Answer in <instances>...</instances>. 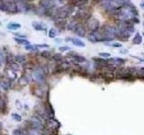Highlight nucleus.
I'll use <instances>...</instances> for the list:
<instances>
[{"label":"nucleus","instance_id":"1","mask_svg":"<svg viewBox=\"0 0 144 135\" xmlns=\"http://www.w3.org/2000/svg\"><path fill=\"white\" fill-rule=\"evenodd\" d=\"M102 29L104 42H110L117 37V26L112 24H105Z\"/></svg>","mask_w":144,"mask_h":135},{"label":"nucleus","instance_id":"2","mask_svg":"<svg viewBox=\"0 0 144 135\" xmlns=\"http://www.w3.org/2000/svg\"><path fill=\"white\" fill-rule=\"evenodd\" d=\"M74 9V6H70V5H65L63 6H61L57 8L56 11V17H55L54 21L60 20V19H66L70 16Z\"/></svg>","mask_w":144,"mask_h":135},{"label":"nucleus","instance_id":"3","mask_svg":"<svg viewBox=\"0 0 144 135\" xmlns=\"http://www.w3.org/2000/svg\"><path fill=\"white\" fill-rule=\"evenodd\" d=\"M0 10L10 14H15L19 12V7L16 3L13 1H4L0 0Z\"/></svg>","mask_w":144,"mask_h":135},{"label":"nucleus","instance_id":"4","mask_svg":"<svg viewBox=\"0 0 144 135\" xmlns=\"http://www.w3.org/2000/svg\"><path fill=\"white\" fill-rule=\"evenodd\" d=\"M92 17L91 16V10L88 7H80L76 13V19L81 20L84 22H87V20Z\"/></svg>","mask_w":144,"mask_h":135},{"label":"nucleus","instance_id":"5","mask_svg":"<svg viewBox=\"0 0 144 135\" xmlns=\"http://www.w3.org/2000/svg\"><path fill=\"white\" fill-rule=\"evenodd\" d=\"M45 125H46V128H45V132H49L50 134L52 133L53 131H56L57 132L58 129L61 127V124L58 122L57 120L53 119L52 117L50 118V119L46 120V123H45Z\"/></svg>","mask_w":144,"mask_h":135},{"label":"nucleus","instance_id":"6","mask_svg":"<svg viewBox=\"0 0 144 135\" xmlns=\"http://www.w3.org/2000/svg\"><path fill=\"white\" fill-rule=\"evenodd\" d=\"M32 79L38 84H42L45 79V71L44 69L42 67H39L32 71Z\"/></svg>","mask_w":144,"mask_h":135},{"label":"nucleus","instance_id":"7","mask_svg":"<svg viewBox=\"0 0 144 135\" xmlns=\"http://www.w3.org/2000/svg\"><path fill=\"white\" fill-rule=\"evenodd\" d=\"M55 5H56L55 0H40L39 2V7L44 13L54 8Z\"/></svg>","mask_w":144,"mask_h":135},{"label":"nucleus","instance_id":"8","mask_svg":"<svg viewBox=\"0 0 144 135\" xmlns=\"http://www.w3.org/2000/svg\"><path fill=\"white\" fill-rule=\"evenodd\" d=\"M87 40L91 42H100L103 41V35L102 32H100L98 30L97 31H91L87 34Z\"/></svg>","mask_w":144,"mask_h":135},{"label":"nucleus","instance_id":"9","mask_svg":"<svg viewBox=\"0 0 144 135\" xmlns=\"http://www.w3.org/2000/svg\"><path fill=\"white\" fill-rule=\"evenodd\" d=\"M100 27V24H99V21L97 20L96 18L95 17H91L90 19L87 20V22H86V28L89 30V32L91 31H97Z\"/></svg>","mask_w":144,"mask_h":135},{"label":"nucleus","instance_id":"10","mask_svg":"<svg viewBox=\"0 0 144 135\" xmlns=\"http://www.w3.org/2000/svg\"><path fill=\"white\" fill-rule=\"evenodd\" d=\"M106 60H107L109 65L112 67H122L125 64V60L122 58H118V57L111 58V59H108Z\"/></svg>","mask_w":144,"mask_h":135},{"label":"nucleus","instance_id":"11","mask_svg":"<svg viewBox=\"0 0 144 135\" xmlns=\"http://www.w3.org/2000/svg\"><path fill=\"white\" fill-rule=\"evenodd\" d=\"M73 32L75 34H77L79 37H86V34H87V28L83 24H78V25Z\"/></svg>","mask_w":144,"mask_h":135},{"label":"nucleus","instance_id":"12","mask_svg":"<svg viewBox=\"0 0 144 135\" xmlns=\"http://www.w3.org/2000/svg\"><path fill=\"white\" fill-rule=\"evenodd\" d=\"M67 21L66 19H60V20H57L55 21V25L58 29H61V30H64V29L67 28Z\"/></svg>","mask_w":144,"mask_h":135},{"label":"nucleus","instance_id":"13","mask_svg":"<svg viewBox=\"0 0 144 135\" xmlns=\"http://www.w3.org/2000/svg\"><path fill=\"white\" fill-rule=\"evenodd\" d=\"M66 41H71V42L77 46V47H85L86 46V43L82 41L80 39L78 38H71V39H66Z\"/></svg>","mask_w":144,"mask_h":135},{"label":"nucleus","instance_id":"14","mask_svg":"<svg viewBox=\"0 0 144 135\" xmlns=\"http://www.w3.org/2000/svg\"><path fill=\"white\" fill-rule=\"evenodd\" d=\"M79 23L77 22V19H74V20H71L67 24V30L68 31H74L76 27H77V25H78Z\"/></svg>","mask_w":144,"mask_h":135},{"label":"nucleus","instance_id":"15","mask_svg":"<svg viewBox=\"0 0 144 135\" xmlns=\"http://www.w3.org/2000/svg\"><path fill=\"white\" fill-rule=\"evenodd\" d=\"M71 59H72L76 63H77V64H83V63L86 62V59L85 58V57L77 55V54H75Z\"/></svg>","mask_w":144,"mask_h":135},{"label":"nucleus","instance_id":"16","mask_svg":"<svg viewBox=\"0 0 144 135\" xmlns=\"http://www.w3.org/2000/svg\"><path fill=\"white\" fill-rule=\"evenodd\" d=\"M6 72H7V79H9V80H15V79H16V78H17L16 72L15 70H13V69H11L10 68H8V69H7Z\"/></svg>","mask_w":144,"mask_h":135},{"label":"nucleus","instance_id":"17","mask_svg":"<svg viewBox=\"0 0 144 135\" xmlns=\"http://www.w3.org/2000/svg\"><path fill=\"white\" fill-rule=\"evenodd\" d=\"M32 25L36 31H46V26H45L44 24H42V23L32 22Z\"/></svg>","mask_w":144,"mask_h":135},{"label":"nucleus","instance_id":"18","mask_svg":"<svg viewBox=\"0 0 144 135\" xmlns=\"http://www.w3.org/2000/svg\"><path fill=\"white\" fill-rule=\"evenodd\" d=\"M0 87L4 90H8L10 88V82L8 79H0Z\"/></svg>","mask_w":144,"mask_h":135},{"label":"nucleus","instance_id":"19","mask_svg":"<svg viewBox=\"0 0 144 135\" xmlns=\"http://www.w3.org/2000/svg\"><path fill=\"white\" fill-rule=\"evenodd\" d=\"M142 42V36L140 34V32H136L135 36L132 39V43L134 45H139Z\"/></svg>","mask_w":144,"mask_h":135},{"label":"nucleus","instance_id":"20","mask_svg":"<svg viewBox=\"0 0 144 135\" xmlns=\"http://www.w3.org/2000/svg\"><path fill=\"white\" fill-rule=\"evenodd\" d=\"M8 68H10L11 69H13V70H15V72H18V71H20L21 69H22V67H21V64L18 62H12L10 63V65Z\"/></svg>","mask_w":144,"mask_h":135},{"label":"nucleus","instance_id":"21","mask_svg":"<svg viewBox=\"0 0 144 135\" xmlns=\"http://www.w3.org/2000/svg\"><path fill=\"white\" fill-rule=\"evenodd\" d=\"M88 1L89 0H77V1H76L74 4H72L74 6H76V7H78V8H80V7H83V6H86V5L87 3H88Z\"/></svg>","mask_w":144,"mask_h":135},{"label":"nucleus","instance_id":"22","mask_svg":"<svg viewBox=\"0 0 144 135\" xmlns=\"http://www.w3.org/2000/svg\"><path fill=\"white\" fill-rule=\"evenodd\" d=\"M20 28H21V24L17 23H10L7 25V29H9L11 31H16V30H19Z\"/></svg>","mask_w":144,"mask_h":135},{"label":"nucleus","instance_id":"23","mask_svg":"<svg viewBox=\"0 0 144 135\" xmlns=\"http://www.w3.org/2000/svg\"><path fill=\"white\" fill-rule=\"evenodd\" d=\"M15 41L18 44H22V45H30V41L25 40V39H22V38H14Z\"/></svg>","mask_w":144,"mask_h":135},{"label":"nucleus","instance_id":"24","mask_svg":"<svg viewBox=\"0 0 144 135\" xmlns=\"http://www.w3.org/2000/svg\"><path fill=\"white\" fill-rule=\"evenodd\" d=\"M35 95H37L38 97L42 98L43 97V95H44V90L42 89V87H38L35 88Z\"/></svg>","mask_w":144,"mask_h":135},{"label":"nucleus","instance_id":"25","mask_svg":"<svg viewBox=\"0 0 144 135\" xmlns=\"http://www.w3.org/2000/svg\"><path fill=\"white\" fill-rule=\"evenodd\" d=\"M15 60L16 62L20 63V64H23L25 62V57L23 55H16L15 57Z\"/></svg>","mask_w":144,"mask_h":135},{"label":"nucleus","instance_id":"26","mask_svg":"<svg viewBox=\"0 0 144 135\" xmlns=\"http://www.w3.org/2000/svg\"><path fill=\"white\" fill-rule=\"evenodd\" d=\"M29 135H42V133L41 132V130H37V129H33L31 128L28 132Z\"/></svg>","mask_w":144,"mask_h":135},{"label":"nucleus","instance_id":"27","mask_svg":"<svg viewBox=\"0 0 144 135\" xmlns=\"http://www.w3.org/2000/svg\"><path fill=\"white\" fill-rule=\"evenodd\" d=\"M41 56L42 58H44V59H50V58H51V53L48 50H43L41 53Z\"/></svg>","mask_w":144,"mask_h":135},{"label":"nucleus","instance_id":"28","mask_svg":"<svg viewBox=\"0 0 144 135\" xmlns=\"http://www.w3.org/2000/svg\"><path fill=\"white\" fill-rule=\"evenodd\" d=\"M52 59H53L55 61H62V60H63V57H62L61 54L57 53V54H54V55L52 56Z\"/></svg>","mask_w":144,"mask_h":135},{"label":"nucleus","instance_id":"29","mask_svg":"<svg viewBox=\"0 0 144 135\" xmlns=\"http://www.w3.org/2000/svg\"><path fill=\"white\" fill-rule=\"evenodd\" d=\"M57 36V30L54 28H51L49 32V37L50 38H55Z\"/></svg>","mask_w":144,"mask_h":135},{"label":"nucleus","instance_id":"30","mask_svg":"<svg viewBox=\"0 0 144 135\" xmlns=\"http://www.w3.org/2000/svg\"><path fill=\"white\" fill-rule=\"evenodd\" d=\"M25 50L28 51H36L37 50V46L36 45H26Z\"/></svg>","mask_w":144,"mask_h":135},{"label":"nucleus","instance_id":"31","mask_svg":"<svg viewBox=\"0 0 144 135\" xmlns=\"http://www.w3.org/2000/svg\"><path fill=\"white\" fill-rule=\"evenodd\" d=\"M6 107H7L6 101L3 100V99H0V111L5 112V110H6Z\"/></svg>","mask_w":144,"mask_h":135},{"label":"nucleus","instance_id":"32","mask_svg":"<svg viewBox=\"0 0 144 135\" xmlns=\"http://www.w3.org/2000/svg\"><path fill=\"white\" fill-rule=\"evenodd\" d=\"M106 45H109V46H112V47L114 48H121L122 47V43L120 42H114V43H106Z\"/></svg>","mask_w":144,"mask_h":135},{"label":"nucleus","instance_id":"33","mask_svg":"<svg viewBox=\"0 0 144 135\" xmlns=\"http://www.w3.org/2000/svg\"><path fill=\"white\" fill-rule=\"evenodd\" d=\"M12 118L15 119V121H17V122H21V121H22L21 116H20L19 114H17V113H13V114H12Z\"/></svg>","mask_w":144,"mask_h":135},{"label":"nucleus","instance_id":"34","mask_svg":"<svg viewBox=\"0 0 144 135\" xmlns=\"http://www.w3.org/2000/svg\"><path fill=\"white\" fill-rule=\"evenodd\" d=\"M59 50L61 52H64V51H68V50H70V47L68 46H62V47L59 48Z\"/></svg>","mask_w":144,"mask_h":135},{"label":"nucleus","instance_id":"35","mask_svg":"<svg viewBox=\"0 0 144 135\" xmlns=\"http://www.w3.org/2000/svg\"><path fill=\"white\" fill-rule=\"evenodd\" d=\"M131 22L132 23V24H139V23H140V19L138 18V16H133V17L131 19Z\"/></svg>","mask_w":144,"mask_h":135},{"label":"nucleus","instance_id":"36","mask_svg":"<svg viewBox=\"0 0 144 135\" xmlns=\"http://www.w3.org/2000/svg\"><path fill=\"white\" fill-rule=\"evenodd\" d=\"M13 135H23V132L21 130L19 129H15L13 131Z\"/></svg>","mask_w":144,"mask_h":135},{"label":"nucleus","instance_id":"37","mask_svg":"<svg viewBox=\"0 0 144 135\" xmlns=\"http://www.w3.org/2000/svg\"><path fill=\"white\" fill-rule=\"evenodd\" d=\"M99 56L103 57V58H109L110 57V53H107V52H100Z\"/></svg>","mask_w":144,"mask_h":135},{"label":"nucleus","instance_id":"38","mask_svg":"<svg viewBox=\"0 0 144 135\" xmlns=\"http://www.w3.org/2000/svg\"><path fill=\"white\" fill-rule=\"evenodd\" d=\"M120 52H121V53L127 54V53H128V50H121V51H120Z\"/></svg>","mask_w":144,"mask_h":135},{"label":"nucleus","instance_id":"39","mask_svg":"<svg viewBox=\"0 0 144 135\" xmlns=\"http://www.w3.org/2000/svg\"><path fill=\"white\" fill-rule=\"evenodd\" d=\"M140 6H141V9H143V10H144V1H142V2H141V5H140Z\"/></svg>","mask_w":144,"mask_h":135},{"label":"nucleus","instance_id":"40","mask_svg":"<svg viewBox=\"0 0 144 135\" xmlns=\"http://www.w3.org/2000/svg\"><path fill=\"white\" fill-rule=\"evenodd\" d=\"M11 1H13L15 3H17V2H20V1H22V0H11Z\"/></svg>","mask_w":144,"mask_h":135},{"label":"nucleus","instance_id":"41","mask_svg":"<svg viewBox=\"0 0 144 135\" xmlns=\"http://www.w3.org/2000/svg\"><path fill=\"white\" fill-rule=\"evenodd\" d=\"M2 128H3V124H2V123L0 122V131L2 130Z\"/></svg>","mask_w":144,"mask_h":135},{"label":"nucleus","instance_id":"42","mask_svg":"<svg viewBox=\"0 0 144 135\" xmlns=\"http://www.w3.org/2000/svg\"><path fill=\"white\" fill-rule=\"evenodd\" d=\"M59 1H61V2H62V1H64V0H59Z\"/></svg>","mask_w":144,"mask_h":135},{"label":"nucleus","instance_id":"43","mask_svg":"<svg viewBox=\"0 0 144 135\" xmlns=\"http://www.w3.org/2000/svg\"><path fill=\"white\" fill-rule=\"evenodd\" d=\"M0 25H1V22H0Z\"/></svg>","mask_w":144,"mask_h":135},{"label":"nucleus","instance_id":"44","mask_svg":"<svg viewBox=\"0 0 144 135\" xmlns=\"http://www.w3.org/2000/svg\"><path fill=\"white\" fill-rule=\"evenodd\" d=\"M143 36H144V32H143Z\"/></svg>","mask_w":144,"mask_h":135},{"label":"nucleus","instance_id":"45","mask_svg":"<svg viewBox=\"0 0 144 135\" xmlns=\"http://www.w3.org/2000/svg\"><path fill=\"white\" fill-rule=\"evenodd\" d=\"M143 26H144V23H143Z\"/></svg>","mask_w":144,"mask_h":135},{"label":"nucleus","instance_id":"46","mask_svg":"<svg viewBox=\"0 0 144 135\" xmlns=\"http://www.w3.org/2000/svg\"><path fill=\"white\" fill-rule=\"evenodd\" d=\"M25 135H29V134H25Z\"/></svg>","mask_w":144,"mask_h":135},{"label":"nucleus","instance_id":"47","mask_svg":"<svg viewBox=\"0 0 144 135\" xmlns=\"http://www.w3.org/2000/svg\"><path fill=\"white\" fill-rule=\"evenodd\" d=\"M143 17H144V15H143Z\"/></svg>","mask_w":144,"mask_h":135},{"label":"nucleus","instance_id":"48","mask_svg":"<svg viewBox=\"0 0 144 135\" xmlns=\"http://www.w3.org/2000/svg\"><path fill=\"white\" fill-rule=\"evenodd\" d=\"M143 56H144V53H143Z\"/></svg>","mask_w":144,"mask_h":135}]
</instances>
